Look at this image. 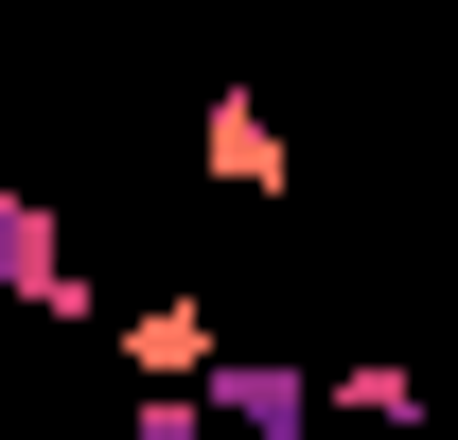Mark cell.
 <instances>
[{
  "mask_svg": "<svg viewBox=\"0 0 458 440\" xmlns=\"http://www.w3.org/2000/svg\"><path fill=\"white\" fill-rule=\"evenodd\" d=\"M106 352H123V370H141V387H194V370H212V352H229V334H212V300H141V317H123Z\"/></svg>",
  "mask_w": 458,
  "mask_h": 440,
  "instance_id": "cell-4",
  "label": "cell"
},
{
  "mask_svg": "<svg viewBox=\"0 0 458 440\" xmlns=\"http://www.w3.org/2000/svg\"><path fill=\"white\" fill-rule=\"evenodd\" d=\"M194 387H212V423H229V440H318V405H335V370H300V352H247V334H229Z\"/></svg>",
  "mask_w": 458,
  "mask_h": 440,
  "instance_id": "cell-2",
  "label": "cell"
},
{
  "mask_svg": "<svg viewBox=\"0 0 458 440\" xmlns=\"http://www.w3.org/2000/svg\"><path fill=\"white\" fill-rule=\"evenodd\" d=\"M194 159H212L229 194H283V176H300V159H283V123L247 106V89H212V106H194Z\"/></svg>",
  "mask_w": 458,
  "mask_h": 440,
  "instance_id": "cell-3",
  "label": "cell"
},
{
  "mask_svg": "<svg viewBox=\"0 0 458 440\" xmlns=\"http://www.w3.org/2000/svg\"><path fill=\"white\" fill-rule=\"evenodd\" d=\"M141 440H229V423H212V387H141Z\"/></svg>",
  "mask_w": 458,
  "mask_h": 440,
  "instance_id": "cell-6",
  "label": "cell"
},
{
  "mask_svg": "<svg viewBox=\"0 0 458 440\" xmlns=\"http://www.w3.org/2000/svg\"><path fill=\"white\" fill-rule=\"evenodd\" d=\"M0 300L36 334H106L89 317V265H71V194H0Z\"/></svg>",
  "mask_w": 458,
  "mask_h": 440,
  "instance_id": "cell-1",
  "label": "cell"
},
{
  "mask_svg": "<svg viewBox=\"0 0 458 440\" xmlns=\"http://www.w3.org/2000/svg\"><path fill=\"white\" fill-rule=\"evenodd\" d=\"M335 423H388V440H423V370H405V352H352V370H335Z\"/></svg>",
  "mask_w": 458,
  "mask_h": 440,
  "instance_id": "cell-5",
  "label": "cell"
}]
</instances>
